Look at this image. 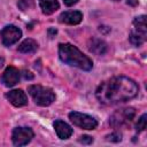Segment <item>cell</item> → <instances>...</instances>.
<instances>
[{
	"label": "cell",
	"mask_w": 147,
	"mask_h": 147,
	"mask_svg": "<svg viewBox=\"0 0 147 147\" xmlns=\"http://www.w3.org/2000/svg\"><path fill=\"white\" fill-rule=\"evenodd\" d=\"M69 118L76 126L84 129V130H94L98 126V121L87 114L71 111L69 114Z\"/></svg>",
	"instance_id": "obj_5"
},
{
	"label": "cell",
	"mask_w": 147,
	"mask_h": 147,
	"mask_svg": "<svg viewBox=\"0 0 147 147\" xmlns=\"http://www.w3.org/2000/svg\"><path fill=\"white\" fill-rule=\"evenodd\" d=\"M63 2H64V5L65 6H74V5H76L77 2H78V0H63Z\"/></svg>",
	"instance_id": "obj_21"
},
{
	"label": "cell",
	"mask_w": 147,
	"mask_h": 147,
	"mask_svg": "<svg viewBox=\"0 0 147 147\" xmlns=\"http://www.w3.org/2000/svg\"><path fill=\"white\" fill-rule=\"evenodd\" d=\"M146 118H147V115L146 114H142L140 116V118L138 119V122L136 124V130L138 132H141V131H144L146 129V121H147Z\"/></svg>",
	"instance_id": "obj_18"
},
{
	"label": "cell",
	"mask_w": 147,
	"mask_h": 147,
	"mask_svg": "<svg viewBox=\"0 0 147 147\" xmlns=\"http://www.w3.org/2000/svg\"><path fill=\"white\" fill-rule=\"evenodd\" d=\"M79 142L82 144H92L93 142V138L90 136H82L79 138Z\"/></svg>",
	"instance_id": "obj_20"
},
{
	"label": "cell",
	"mask_w": 147,
	"mask_h": 147,
	"mask_svg": "<svg viewBox=\"0 0 147 147\" xmlns=\"http://www.w3.org/2000/svg\"><path fill=\"white\" fill-rule=\"evenodd\" d=\"M20 76H21V74H20L18 69H16L15 67L10 65V67L6 68V70L3 71L2 76H1V82L3 83L5 86L11 87V86H14V85H16L18 83Z\"/></svg>",
	"instance_id": "obj_8"
},
{
	"label": "cell",
	"mask_w": 147,
	"mask_h": 147,
	"mask_svg": "<svg viewBox=\"0 0 147 147\" xmlns=\"http://www.w3.org/2000/svg\"><path fill=\"white\" fill-rule=\"evenodd\" d=\"M146 37H147V31H140V30H137V29L132 28L129 39H130V42L132 45L140 46L146 41Z\"/></svg>",
	"instance_id": "obj_13"
},
{
	"label": "cell",
	"mask_w": 147,
	"mask_h": 147,
	"mask_svg": "<svg viewBox=\"0 0 147 147\" xmlns=\"http://www.w3.org/2000/svg\"><path fill=\"white\" fill-rule=\"evenodd\" d=\"M87 46H88V51L95 55H103L107 52V44L99 38L90 39Z\"/></svg>",
	"instance_id": "obj_12"
},
{
	"label": "cell",
	"mask_w": 147,
	"mask_h": 147,
	"mask_svg": "<svg viewBox=\"0 0 147 147\" xmlns=\"http://www.w3.org/2000/svg\"><path fill=\"white\" fill-rule=\"evenodd\" d=\"M138 91L139 87L133 79L117 76L101 83L95 91V96L100 103L113 106L136 98Z\"/></svg>",
	"instance_id": "obj_1"
},
{
	"label": "cell",
	"mask_w": 147,
	"mask_h": 147,
	"mask_svg": "<svg viewBox=\"0 0 147 147\" xmlns=\"http://www.w3.org/2000/svg\"><path fill=\"white\" fill-rule=\"evenodd\" d=\"M6 99L15 107H23L28 103V96L22 90H13L7 92Z\"/></svg>",
	"instance_id": "obj_9"
},
{
	"label": "cell",
	"mask_w": 147,
	"mask_h": 147,
	"mask_svg": "<svg viewBox=\"0 0 147 147\" xmlns=\"http://www.w3.org/2000/svg\"><path fill=\"white\" fill-rule=\"evenodd\" d=\"M28 91L38 106L47 107L55 101V93L49 87H45L41 85H30L28 87Z\"/></svg>",
	"instance_id": "obj_3"
},
{
	"label": "cell",
	"mask_w": 147,
	"mask_h": 147,
	"mask_svg": "<svg viewBox=\"0 0 147 147\" xmlns=\"http://www.w3.org/2000/svg\"><path fill=\"white\" fill-rule=\"evenodd\" d=\"M53 125H54L55 132H56V134H57V137L60 139H68V138L71 137V134L74 132L72 127L68 123H65V122H63L61 119H56Z\"/></svg>",
	"instance_id": "obj_11"
},
{
	"label": "cell",
	"mask_w": 147,
	"mask_h": 147,
	"mask_svg": "<svg viewBox=\"0 0 147 147\" xmlns=\"http://www.w3.org/2000/svg\"><path fill=\"white\" fill-rule=\"evenodd\" d=\"M1 41L5 46H10L15 42L18 41V39L22 37V31L13 25V24H9V25H6L2 30H1Z\"/></svg>",
	"instance_id": "obj_6"
},
{
	"label": "cell",
	"mask_w": 147,
	"mask_h": 147,
	"mask_svg": "<svg viewBox=\"0 0 147 147\" xmlns=\"http://www.w3.org/2000/svg\"><path fill=\"white\" fill-rule=\"evenodd\" d=\"M83 20V14L79 10H69L64 11L59 16V21L61 23L70 24V25H76L79 24Z\"/></svg>",
	"instance_id": "obj_10"
},
{
	"label": "cell",
	"mask_w": 147,
	"mask_h": 147,
	"mask_svg": "<svg viewBox=\"0 0 147 147\" xmlns=\"http://www.w3.org/2000/svg\"><path fill=\"white\" fill-rule=\"evenodd\" d=\"M56 32H57V31H56V29H52V28H51V29H48V33H49V37H51V38H53V36H55V34H56Z\"/></svg>",
	"instance_id": "obj_22"
},
{
	"label": "cell",
	"mask_w": 147,
	"mask_h": 147,
	"mask_svg": "<svg viewBox=\"0 0 147 147\" xmlns=\"http://www.w3.org/2000/svg\"><path fill=\"white\" fill-rule=\"evenodd\" d=\"M59 56L62 62L71 67H76L85 71H88L93 68L92 60L71 44H60Z\"/></svg>",
	"instance_id": "obj_2"
},
{
	"label": "cell",
	"mask_w": 147,
	"mask_h": 147,
	"mask_svg": "<svg viewBox=\"0 0 147 147\" xmlns=\"http://www.w3.org/2000/svg\"><path fill=\"white\" fill-rule=\"evenodd\" d=\"M106 139H107L108 141L118 142V141H121V140H122V136H121V133H118V132H113V133L108 134V136L106 137Z\"/></svg>",
	"instance_id": "obj_19"
},
{
	"label": "cell",
	"mask_w": 147,
	"mask_h": 147,
	"mask_svg": "<svg viewBox=\"0 0 147 147\" xmlns=\"http://www.w3.org/2000/svg\"><path fill=\"white\" fill-rule=\"evenodd\" d=\"M18 52L24 53V54H31V53H36L38 49V44L36 40L33 39H25L23 40L20 45H18Z\"/></svg>",
	"instance_id": "obj_14"
},
{
	"label": "cell",
	"mask_w": 147,
	"mask_h": 147,
	"mask_svg": "<svg viewBox=\"0 0 147 147\" xmlns=\"http://www.w3.org/2000/svg\"><path fill=\"white\" fill-rule=\"evenodd\" d=\"M111 1H119V0H111Z\"/></svg>",
	"instance_id": "obj_26"
},
{
	"label": "cell",
	"mask_w": 147,
	"mask_h": 147,
	"mask_svg": "<svg viewBox=\"0 0 147 147\" xmlns=\"http://www.w3.org/2000/svg\"><path fill=\"white\" fill-rule=\"evenodd\" d=\"M133 29L140 30V31H147V25H146V16L145 15H140L137 16L133 20Z\"/></svg>",
	"instance_id": "obj_16"
},
{
	"label": "cell",
	"mask_w": 147,
	"mask_h": 147,
	"mask_svg": "<svg viewBox=\"0 0 147 147\" xmlns=\"http://www.w3.org/2000/svg\"><path fill=\"white\" fill-rule=\"evenodd\" d=\"M39 5H40L42 13L46 15L53 14L60 7V3L57 0H39Z\"/></svg>",
	"instance_id": "obj_15"
},
{
	"label": "cell",
	"mask_w": 147,
	"mask_h": 147,
	"mask_svg": "<svg viewBox=\"0 0 147 147\" xmlns=\"http://www.w3.org/2000/svg\"><path fill=\"white\" fill-rule=\"evenodd\" d=\"M24 77H25V78H29V79H32V78H33V76H32L31 72H29V71H24Z\"/></svg>",
	"instance_id": "obj_23"
},
{
	"label": "cell",
	"mask_w": 147,
	"mask_h": 147,
	"mask_svg": "<svg viewBox=\"0 0 147 147\" xmlns=\"http://www.w3.org/2000/svg\"><path fill=\"white\" fill-rule=\"evenodd\" d=\"M126 2H127V5H131V6H136V5L138 3V0H127Z\"/></svg>",
	"instance_id": "obj_24"
},
{
	"label": "cell",
	"mask_w": 147,
	"mask_h": 147,
	"mask_svg": "<svg viewBox=\"0 0 147 147\" xmlns=\"http://www.w3.org/2000/svg\"><path fill=\"white\" fill-rule=\"evenodd\" d=\"M3 65V59L2 57H0V68Z\"/></svg>",
	"instance_id": "obj_25"
},
{
	"label": "cell",
	"mask_w": 147,
	"mask_h": 147,
	"mask_svg": "<svg viewBox=\"0 0 147 147\" xmlns=\"http://www.w3.org/2000/svg\"><path fill=\"white\" fill-rule=\"evenodd\" d=\"M34 6V1L33 0H18L17 2V7L21 10H26V9H31Z\"/></svg>",
	"instance_id": "obj_17"
},
{
	"label": "cell",
	"mask_w": 147,
	"mask_h": 147,
	"mask_svg": "<svg viewBox=\"0 0 147 147\" xmlns=\"http://www.w3.org/2000/svg\"><path fill=\"white\" fill-rule=\"evenodd\" d=\"M136 115L134 108L127 107V108H122L116 110L109 118V123L113 127H121L126 124H129Z\"/></svg>",
	"instance_id": "obj_4"
},
{
	"label": "cell",
	"mask_w": 147,
	"mask_h": 147,
	"mask_svg": "<svg viewBox=\"0 0 147 147\" xmlns=\"http://www.w3.org/2000/svg\"><path fill=\"white\" fill-rule=\"evenodd\" d=\"M34 133L30 127H15L11 134L13 144L15 146H24L31 141Z\"/></svg>",
	"instance_id": "obj_7"
}]
</instances>
